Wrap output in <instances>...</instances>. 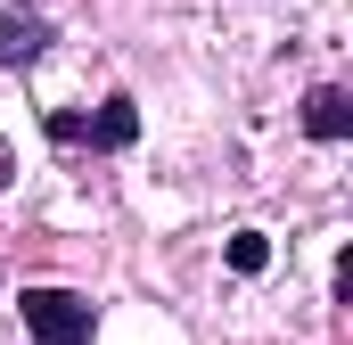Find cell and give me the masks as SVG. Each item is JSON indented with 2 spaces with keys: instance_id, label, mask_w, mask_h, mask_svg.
I'll list each match as a JSON object with an SVG mask.
<instances>
[{
  "instance_id": "obj_1",
  "label": "cell",
  "mask_w": 353,
  "mask_h": 345,
  "mask_svg": "<svg viewBox=\"0 0 353 345\" xmlns=\"http://www.w3.org/2000/svg\"><path fill=\"white\" fill-rule=\"evenodd\" d=\"M17 313H25V337H33V345H83L90 321H99L90 296H74V288H25Z\"/></svg>"
},
{
  "instance_id": "obj_2",
  "label": "cell",
  "mask_w": 353,
  "mask_h": 345,
  "mask_svg": "<svg viewBox=\"0 0 353 345\" xmlns=\"http://www.w3.org/2000/svg\"><path fill=\"white\" fill-rule=\"evenodd\" d=\"M50 50V17L41 8H8L0 17V66H33Z\"/></svg>"
},
{
  "instance_id": "obj_3",
  "label": "cell",
  "mask_w": 353,
  "mask_h": 345,
  "mask_svg": "<svg viewBox=\"0 0 353 345\" xmlns=\"http://www.w3.org/2000/svg\"><path fill=\"white\" fill-rule=\"evenodd\" d=\"M83 140L90 148H132V140H140V107H132V99H107L99 115H83Z\"/></svg>"
},
{
  "instance_id": "obj_4",
  "label": "cell",
  "mask_w": 353,
  "mask_h": 345,
  "mask_svg": "<svg viewBox=\"0 0 353 345\" xmlns=\"http://www.w3.org/2000/svg\"><path fill=\"white\" fill-rule=\"evenodd\" d=\"M304 132H312V140H345L353 132V99L337 83H321L312 99H304Z\"/></svg>"
},
{
  "instance_id": "obj_5",
  "label": "cell",
  "mask_w": 353,
  "mask_h": 345,
  "mask_svg": "<svg viewBox=\"0 0 353 345\" xmlns=\"http://www.w3.org/2000/svg\"><path fill=\"white\" fill-rule=\"evenodd\" d=\"M263 263H271V239H263V230H239V239H230V271H247V279H255Z\"/></svg>"
},
{
  "instance_id": "obj_6",
  "label": "cell",
  "mask_w": 353,
  "mask_h": 345,
  "mask_svg": "<svg viewBox=\"0 0 353 345\" xmlns=\"http://www.w3.org/2000/svg\"><path fill=\"white\" fill-rule=\"evenodd\" d=\"M50 140H58V148H83V115L58 107V115H50Z\"/></svg>"
},
{
  "instance_id": "obj_7",
  "label": "cell",
  "mask_w": 353,
  "mask_h": 345,
  "mask_svg": "<svg viewBox=\"0 0 353 345\" xmlns=\"http://www.w3.org/2000/svg\"><path fill=\"white\" fill-rule=\"evenodd\" d=\"M8 181H17V148L0 140V189H8Z\"/></svg>"
}]
</instances>
